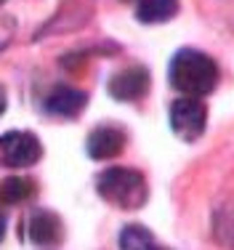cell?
Returning a JSON list of instances; mask_svg holds the SVG:
<instances>
[{"mask_svg":"<svg viewBox=\"0 0 234 250\" xmlns=\"http://www.w3.org/2000/svg\"><path fill=\"white\" fill-rule=\"evenodd\" d=\"M168 80L184 96H208L218 83V67L208 53L197 48H181L170 59Z\"/></svg>","mask_w":234,"mask_h":250,"instance_id":"6da1fadb","label":"cell"},{"mask_svg":"<svg viewBox=\"0 0 234 250\" xmlns=\"http://www.w3.org/2000/svg\"><path fill=\"white\" fill-rule=\"evenodd\" d=\"M96 192L120 210H139L149 197L147 178L133 168H106L96 178Z\"/></svg>","mask_w":234,"mask_h":250,"instance_id":"7a4b0ae2","label":"cell"},{"mask_svg":"<svg viewBox=\"0 0 234 250\" xmlns=\"http://www.w3.org/2000/svg\"><path fill=\"white\" fill-rule=\"evenodd\" d=\"M43 157L38 136L29 130H8L0 136V163L5 168H29Z\"/></svg>","mask_w":234,"mask_h":250,"instance_id":"3957f363","label":"cell"},{"mask_svg":"<svg viewBox=\"0 0 234 250\" xmlns=\"http://www.w3.org/2000/svg\"><path fill=\"white\" fill-rule=\"evenodd\" d=\"M208 106L197 96H184L170 106V128L181 141H194L205 133Z\"/></svg>","mask_w":234,"mask_h":250,"instance_id":"277c9868","label":"cell"},{"mask_svg":"<svg viewBox=\"0 0 234 250\" xmlns=\"http://www.w3.org/2000/svg\"><path fill=\"white\" fill-rule=\"evenodd\" d=\"M149 91V72L147 67H125L109 80V96L117 101H139Z\"/></svg>","mask_w":234,"mask_h":250,"instance_id":"5b68a950","label":"cell"},{"mask_svg":"<svg viewBox=\"0 0 234 250\" xmlns=\"http://www.w3.org/2000/svg\"><path fill=\"white\" fill-rule=\"evenodd\" d=\"M27 231H29V240H32L35 245L51 248V245H59V242H62L64 224L53 210H35L27 221Z\"/></svg>","mask_w":234,"mask_h":250,"instance_id":"8992f818","label":"cell"},{"mask_svg":"<svg viewBox=\"0 0 234 250\" xmlns=\"http://www.w3.org/2000/svg\"><path fill=\"white\" fill-rule=\"evenodd\" d=\"M125 146V133L115 125H101L88 133V141H85V149L93 160H112L123 152Z\"/></svg>","mask_w":234,"mask_h":250,"instance_id":"52a82bcc","label":"cell"},{"mask_svg":"<svg viewBox=\"0 0 234 250\" xmlns=\"http://www.w3.org/2000/svg\"><path fill=\"white\" fill-rule=\"evenodd\" d=\"M85 101L88 96L77 88H69V85H59L48 93L45 99V109L56 117H77L83 109H85Z\"/></svg>","mask_w":234,"mask_h":250,"instance_id":"ba28073f","label":"cell"},{"mask_svg":"<svg viewBox=\"0 0 234 250\" xmlns=\"http://www.w3.org/2000/svg\"><path fill=\"white\" fill-rule=\"evenodd\" d=\"M178 14V0H139L136 19L141 24H163Z\"/></svg>","mask_w":234,"mask_h":250,"instance_id":"9c48e42d","label":"cell"},{"mask_svg":"<svg viewBox=\"0 0 234 250\" xmlns=\"http://www.w3.org/2000/svg\"><path fill=\"white\" fill-rule=\"evenodd\" d=\"M35 181L29 176H8L0 181V205H21L35 194Z\"/></svg>","mask_w":234,"mask_h":250,"instance_id":"30bf717a","label":"cell"},{"mask_svg":"<svg viewBox=\"0 0 234 250\" xmlns=\"http://www.w3.org/2000/svg\"><path fill=\"white\" fill-rule=\"evenodd\" d=\"M120 250H160L154 242V234L141 224H128L120 231Z\"/></svg>","mask_w":234,"mask_h":250,"instance_id":"8fae6325","label":"cell"},{"mask_svg":"<svg viewBox=\"0 0 234 250\" xmlns=\"http://www.w3.org/2000/svg\"><path fill=\"white\" fill-rule=\"evenodd\" d=\"M5 104H8V99H5V88L0 85V115L5 112Z\"/></svg>","mask_w":234,"mask_h":250,"instance_id":"7c38bea8","label":"cell"},{"mask_svg":"<svg viewBox=\"0 0 234 250\" xmlns=\"http://www.w3.org/2000/svg\"><path fill=\"white\" fill-rule=\"evenodd\" d=\"M3 234H5V216L0 213V240H3Z\"/></svg>","mask_w":234,"mask_h":250,"instance_id":"4fadbf2b","label":"cell"},{"mask_svg":"<svg viewBox=\"0 0 234 250\" xmlns=\"http://www.w3.org/2000/svg\"><path fill=\"white\" fill-rule=\"evenodd\" d=\"M0 3H5V0H0Z\"/></svg>","mask_w":234,"mask_h":250,"instance_id":"5bb4252c","label":"cell"}]
</instances>
